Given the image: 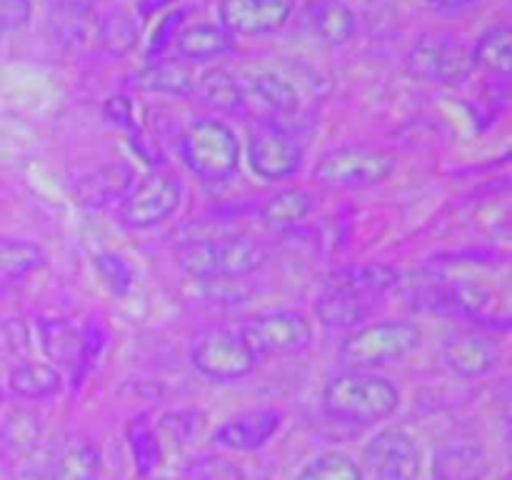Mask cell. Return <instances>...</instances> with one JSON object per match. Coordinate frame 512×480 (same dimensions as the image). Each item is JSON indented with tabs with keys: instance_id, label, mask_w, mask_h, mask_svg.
Returning <instances> with one entry per match:
<instances>
[{
	"instance_id": "9c48e42d",
	"label": "cell",
	"mask_w": 512,
	"mask_h": 480,
	"mask_svg": "<svg viewBox=\"0 0 512 480\" xmlns=\"http://www.w3.org/2000/svg\"><path fill=\"white\" fill-rule=\"evenodd\" d=\"M473 70L470 50L453 38H423L408 53V73L420 83L453 88L463 85Z\"/></svg>"
},
{
	"instance_id": "44dd1931",
	"label": "cell",
	"mask_w": 512,
	"mask_h": 480,
	"mask_svg": "<svg viewBox=\"0 0 512 480\" xmlns=\"http://www.w3.org/2000/svg\"><path fill=\"white\" fill-rule=\"evenodd\" d=\"M103 470V455L88 440H73L50 463L45 480H98Z\"/></svg>"
},
{
	"instance_id": "3957f363",
	"label": "cell",
	"mask_w": 512,
	"mask_h": 480,
	"mask_svg": "<svg viewBox=\"0 0 512 480\" xmlns=\"http://www.w3.org/2000/svg\"><path fill=\"white\" fill-rule=\"evenodd\" d=\"M180 158L195 178L223 183L240 165V140L223 120L198 118L180 133Z\"/></svg>"
},
{
	"instance_id": "4316f807",
	"label": "cell",
	"mask_w": 512,
	"mask_h": 480,
	"mask_svg": "<svg viewBox=\"0 0 512 480\" xmlns=\"http://www.w3.org/2000/svg\"><path fill=\"white\" fill-rule=\"evenodd\" d=\"M45 265V250L33 240L0 238V283L25 278Z\"/></svg>"
},
{
	"instance_id": "7a4b0ae2",
	"label": "cell",
	"mask_w": 512,
	"mask_h": 480,
	"mask_svg": "<svg viewBox=\"0 0 512 480\" xmlns=\"http://www.w3.org/2000/svg\"><path fill=\"white\" fill-rule=\"evenodd\" d=\"M423 343V328L413 320H378L350 330L340 343V360L353 370H375L398 363Z\"/></svg>"
},
{
	"instance_id": "52a82bcc",
	"label": "cell",
	"mask_w": 512,
	"mask_h": 480,
	"mask_svg": "<svg viewBox=\"0 0 512 480\" xmlns=\"http://www.w3.org/2000/svg\"><path fill=\"white\" fill-rule=\"evenodd\" d=\"M238 333L258 360L265 355H298L313 343V325L298 310H270Z\"/></svg>"
},
{
	"instance_id": "1f68e13d",
	"label": "cell",
	"mask_w": 512,
	"mask_h": 480,
	"mask_svg": "<svg viewBox=\"0 0 512 480\" xmlns=\"http://www.w3.org/2000/svg\"><path fill=\"white\" fill-rule=\"evenodd\" d=\"M93 268L98 273V278L103 280L105 288L113 295L123 298V295L130 293L133 288V268L128 265V260L120 253H113V250H103L93 258Z\"/></svg>"
},
{
	"instance_id": "60d3db41",
	"label": "cell",
	"mask_w": 512,
	"mask_h": 480,
	"mask_svg": "<svg viewBox=\"0 0 512 480\" xmlns=\"http://www.w3.org/2000/svg\"><path fill=\"white\" fill-rule=\"evenodd\" d=\"M0 35H3V33H0Z\"/></svg>"
},
{
	"instance_id": "ac0fdd59",
	"label": "cell",
	"mask_w": 512,
	"mask_h": 480,
	"mask_svg": "<svg viewBox=\"0 0 512 480\" xmlns=\"http://www.w3.org/2000/svg\"><path fill=\"white\" fill-rule=\"evenodd\" d=\"M235 45L233 35L223 30L220 25L213 23H193L185 25L175 35V48L183 60H193V63H203V60L220 58V55L230 53Z\"/></svg>"
},
{
	"instance_id": "e0dca14e",
	"label": "cell",
	"mask_w": 512,
	"mask_h": 480,
	"mask_svg": "<svg viewBox=\"0 0 512 480\" xmlns=\"http://www.w3.org/2000/svg\"><path fill=\"white\" fill-rule=\"evenodd\" d=\"M38 340L43 353L60 365L78 368V365L88 358V338H85L70 320H40Z\"/></svg>"
},
{
	"instance_id": "ba28073f",
	"label": "cell",
	"mask_w": 512,
	"mask_h": 480,
	"mask_svg": "<svg viewBox=\"0 0 512 480\" xmlns=\"http://www.w3.org/2000/svg\"><path fill=\"white\" fill-rule=\"evenodd\" d=\"M245 155H248L250 170L268 183L293 178L303 165V148L298 140L283 125L270 123V120H258L248 130Z\"/></svg>"
},
{
	"instance_id": "d6986e66",
	"label": "cell",
	"mask_w": 512,
	"mask_h": 480,
	"mask_svg": "<svg viewBox=\"0 0 512 480\" xmlns=\"http://www.w3.org/2000/svg\"><path fill=\"white\" fill-rule=\"evenodd\" d=\"M8 388L18 398L25 400H48L63 390V375L58 368L48 363H33L25 360L10 368Z\"/></svg>"
},
{
	"instance_id": "7402d4cb",
	"label": "cell",
	"mask_w": 512,
	"mask_h": 480,
	"mask_svg": "<svg viewBox=\"0 0 512 480\" xmlns=\"http://www.w3.org/2000/svg\"><path fill=\"white\" fill-rule=\"evenodd\" d=\"M475 68H483L488 73L508 78L512 70V33L508 23H498L485 28L475 40V48L470 50Z\"/></svg>"
},
{
	"instance_id": "74e56055",
	"label": "cell",
	"mask_w": 512,
	"mask_h": 480,
	"mask_svg": "<svg viewBox=\"0 0 512 480\" xmlns=\"http://www.w3.org/2000/svg\"><path fill=\"white\" fill-rule=\"evenodd\" d=\"M105 110H108V115L113 118V123L125 125V128L133 125V110H130V103L125 98H110Z\"/></svg>"
},
{
	"instance_id": "d6a6232c",
	"label": "cell",
	"mask_w": 512,
	"mask_h": 480,
	"mask_svg": "<svg viewBox=\"0 0 512 480\" xmlns=\"http://www.w3.org/2000/svg\"><path fill=\"white\" fill-rule=\"evenodd\" d=\"M130 173L125 168H108L103 170V175H95L93 180H85L83 190H80V198L88 205H103L113 198H123L128 193L130 185Z\"/></svg>"
},
{
	"instance_id": "f546056e",
	"label": "cell",
	"mask_w": 512,
	"mask_h": 480,
	"mask_svg": "<svg viewBox=\"0 0 512 480\" xmlns=\"http://www.w3.org/2000/svg\"><path fill=\"white\" fill-rule=\"evenodd\" d=\"M435 480H478L483 475V455L473 448H450L435 460Z\"/></svg>"
},
{
	"instance_id": "4dcf8cb0",
	"label": "cell",
	"mask_w": 512,
	"mask_h": 480,
	"mask_svg": "<svg viewBox=\"0 0 512 480\" xmlns=\"http://www.w3.org/2000/svg\"><path fill=\"white\" fill-rule=\"evenodd\" d=\"M98 40L113 55H123L128 50H133L135 43H138V30H135L133 18L128 13H123V10H115V13L105 15L100 20Z\"/></svg>"
},
{
	"instance_id": "f1b7e54d",
	"label": "cell",
	"mask_w": 512,
	"mask_h": 480,
	"mask_svg": "<svg viewBox=\"0 0 512 480\" xmlns=\"http://www.w3.org/2000/svg\"><path fill=\"white\" fill-rule=\"evenodd\" d=\"M195 93L210 105V108L225 110V113H235V110H243V85L233 78L225 70L215 68L208 70L203 78L195 83Z\"/></svg>"
},
{
	"instance_id": "2e32d148",
	"label": "cell",
	"mask_w": 512,
	"mask_h": 480,
	"mask_svg": "<svg viewBox=\"0 0 512 480\" xmlns=\"http://www.w3.org/2000/svg\"><path fill=\"white\" fill-rule=\"evenodd\" d=\"M243 105H253L265 115L263 120L275 123V118H288L300 108V95L283 75L260 73L243 88Z\"/></svg>"
},
{
	"instance_id": "ffe728a7",
	"label": "cell",
	"mask_w": 512,
	"mask_h": 480,
	"mask_svg": "<svg viewBox=\"0 0 512 480\" xmlns=\"http://www.w3.org/2000/svg\"><path fill=\"white\" fill-rule=\"evenodd\" d=\"M195 83L198 78H195L193 68L183 60H158L140 70L138 75V88L158 95H175V98L193 95Z\"/></svg>"
},
{
	"instance_id": "5b68a950",
	"label": "cell",
	"mask_w": 512,
	"mask_h": 480,
	"mask_svg": "<svg viewBox=\"0 0 512 480\" xmlns=\"http://www.w3.org/2000/svg\"><path fill=\"white\" fill-rule=\"evenodd\" d=\"M395 168H398L395 155H390L388 150L353 145L323 155V160L315 165V178L328 188L365 190L385 183Z\"/></svg>"
},
{
	"instance_id": "83f0119b",
	"label": "cell",
	"mask_w": 512,
	"mask_h": 480,
	"mask_svg": "<svg viewBox=\"0 0 512 480\" xmlns=\"http://www.w3.org/2000/svg\"><path fill=\"white\" fill-rule=\"evenodd\" d=\"M295 480H365V470L343 450H325L300 468Z\"/></svg>"
},
{
	"instance_id": "d4e9b609",
	"label": "cell",
	"mask_w": 512,
	"mask_h": 480,
	"mask_svg": "<svg viewBox=\"0 0 512 480\" xmlns=\"http://www.w3.org/2000/svg\"><path fill=\"white\" fill-rule=\"evenodd\" d=\"M310 213H313V203H310V198L303 190H280L278 195L265 200V205L260 208L263 223L268 225L270 230H278V233L293 230L295 225L303 223Z\"/></svg>"
},
{
	"instance_id": "7c38bea8",
	"label": "cell",
	"mask_w": 512,
	"mask_h": 480,
	"mask_svg": "<svg viewBox=\"0 0 512 480\" xmlns=\"http://www.w3.org/2000/svg\"><path fill=\"white\" fill-rule=\"evenodd\" d=\"M293 15L290 0H220L218 25L230 35L278 33Z\"/></svg>"
},
{
	"instance_id": "8d00e7d4",
	"label": "cell",
	"mask_w": 512,
	"mask_h": 480,
	"mask_svg": "<svg viewBox=\"0 0 512 480\" xmlns=\"http://www.w3.org/2000/svg\"><path fill=\"white\" fill-rule=\"evenodd\" d=\"M30 18H33L30 0H0V33L28 28Z\"/></svg>"
},
{
	"instance_id": "603a6c76",
	"label": "cell",
	"mask_w": 512,
	"mask_h": 480,
	"mask_svg": "<svg viewBox=\"0 0 512 480\" xmlns=\"http://www.w3.org/2000/svg\"><path fill=\"white\" fill-rule=\"evenodd\" d=\"M400 270L393 265L385 263H370V265H353V268L338 270V273L330 275L328 285L330 288H345L353 290V293L363 295H375L390 290L393 285H398Z\"/></svg>"
},
{
	"instance_id": "277c9868",
	"label": "cell",
	"mask_w": 512,
	"mask_h": 480,
	"mask_svg": "<svg viewBox=\"0 0 512 480\" xmlns=\"http://www.w3.org/2000/svg\"><path fill=\"white\" fill-rule=\"evenodd\" d=\"M178 263L190 278H243L265 263V250L248 238H193L178 248Z\"/></svg>"
},
{
	"instance_id": "f35d334b",
	"label": "cell",
	"mask_w": 512,
	"mask_h": 480,
	"mask_svg": "<svg viewBox=\"0 0 512 480\" xmlns=\"http://www.w3.org/2000/svg\"><path fill=\"white\" fill-rule=\"evenodd\" d=\"M433 8L438 10H448V13H453V10H463V8H470V5H475L478 0H428Z\"/></svg>"
},
{
	"instance_id": "e575fe53",
	"label": "cell",
	"mask_w": 512,
	"mask_h": 480,
	"mask_svg": "<svg viewBox=\"0 0 512 480\" xmlns=\"http://www.w3.org/2000/svg\"><path fill=\"white\" fill-rule=\"evenodd\" d=\"M185 480H245V475L223 458H198L185 465Z\"/></svg>"
},
{
	"instance_id": "836d02e7",
	"label": "cell",
	"mask_w": 512,
	"mask_h": 480,
	"mask_svg": "<svg viewBox=\"0 0 512 480\" xmlns=\"http://www.w3.org/2000/svg\"><path fill=\"white\" fill-rule=\"evenodd\" d=\"M40 438V420L38 415L28 413V410H15L8 415L3 428V440L13 450H30L35 440Z\"/></svg>"
},
{
	"instance_id": "9a60e30c",
	"label": "cell",
	"mask_w": 512,
	"mask_h": 480,
	"mask_svg": "<svg viewBox=\"0 0 512 480\" xmlns=\"http://www.w3.org/2000/svg\"><path fill=\"white\" fill-rule=\"evenodd\" d=\"M375 295L353 293L345 288H330L320 293L318 303H315V318L333 330H355L358 325L365 323L375 308Z\"/></svg>"
},
{
	"instance_id": "4fadbf2b",
	"label": "cell",
	"mask_w": 512,
	"mask_h": 480,
	"mask_svg": "<svg viewBox=\"0 0 512 480\" xmlns=\"http://www.w3.org/2000/svg\"><path fill=\"white\" fill-rule=\"evenodd\" d=\"M503 358V348L490 335L478 330H463V333L450 335L443 343V360L455 375L465 380H475L488 375L498 368Z\"/></svg>"
},
{
	"instance_id": "5bb4252c",
	"label": "cell",
	"mask_w": 512,
	"mask_h": 480,
	"mask_svg": "<svg viewBox=\"0 0 512 480\" xmlns=\"http://www.w3.org/2000/svg\"><path fill=\"white\" fill-rule=\"evenodd\" d=\"M283 425V413L273 408H255L233 415L213 430V443L235 453H248L268 445Z\"/></svg>"
},
{
	"instance_id": "30bf717a",
	"label": "cell",
	"mask_w": 512,
	"mask_h": 480,
	"mask_svg": "<svg viewBox=\"0 0 512 480\" xmlns=\"http://www.w3.org/2000/svg\"><path fill=\"white\" fill-rule=\"evenodd\" d=\"M183 185L170 175H150L120 198L118 218L130 230H148L178 213Z\"/></svg>"
},
{
	"instance_id": "484cf974",
	"label": "cell",
	"mask_w": 512,
	"mask_h": 480,
	"mask_svg": "<svg viewBox=\"0 0 512 480\" xmlns=\"http://www.w3.org/2000/svg\"><path fill=\"white\" fill-rule=\"evenodd\" d=\"M128 445L130 455H133L135 470H138L143 478L153 475L158 470L160 460H163V440H160L158 428L150 420V415H138L135 420H130L128 425Z\"/></svg>"
},
{
	"instance_id": "cb8c5ba5",
	"label": "cell",
	"mask_w": 512,
	"mask_h": 480,
	"mask_svg": "<svg viewBox=\"0 0 512 480\" xmlns=\"http://www.w3.org/2000/svg\"><path fill=\"white\" fill-rule=\"evenodd\" d=\"M310 25L318 33V38L328 45H348L353 40L355 28H358V18L340 0H323L313 8Z\"/></svg>"
},
{
	"instance_id": "8fae6325",
	"label": "cell",
	"mask_w": 512,
	"mask_h": 480,
	"mask_svg": "<svg viewBox=\"0 0 512 480\" xmlns=\"http://www.w3.org/2000/svg\"><path fill=\"white\" fill-rule=\"evenodd\" d=\"M365 468L380 480H418L423 473V448L410 430L390 425L378 430L363 448Z\"/></svg>"
},
{
	"instance_id": "ab89813d",
	"label": "cell",
	"mask_w": 512,
	"mask_h": 480,
	"mask_svg": "<svg viewBox=\"0 0 512 480\" xmlns=\"http://www.w3.org/2000/svg\"><path fill=\"white\" fill-rule=\"evenodd\" d=\"M0 398H3V390H0Z\"/></svg>"
},
{
	"instance_id": "8992f818",
	"label": "cell",
	"mask_w": 512,
	"mask_h": 480,
	"mask_svg": "<svg viewBox=\"0 0 512 480\" xmlns=\"http://www.w3.org/2000/svg\"><path fill=\"white\" fill-rule=\"evenodd\" d=\"M190 363L205 378L218 380V383H235L253 373L258 358L245 345L240 333L228 328H213L198 335L195 343L190 345Z\"/></svg>"
},
{
	"instance_id": "6da1fadb",
	"label": "cell",
	"mask_w": 512,
	"mask_h": 480,
	"mask_svg": "<svg viewBox=\"0 0 512 480\" xmlns=\"http://www.w3.org/2000/svg\"><path fill=\"white\" fill-rule=\"evenodd\" d=\"M400 408V390L373 370H350L330 378L323 388V410L335 423L375 425Z\"/></svg>"
},
{
	"instance_id": "d590c367",
	"label": "cell",
	"mask_w": 512,
	"mask_h": 480,
	"mask_svg": "<svg viewBox=\"0 0 512 480\" xmlns=\"http://www.w3.org/2000/svg\"><path fill=\"white\" fill-rule=\"evenodd\" d=\"M193 420H195L193 413H173V415H165L155 428H158L160 440L168 438L173 440L175 445H183V443H190V440L195 438V433H198Z\"/></svg>"
}]
</instances>
